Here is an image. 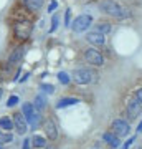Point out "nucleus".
I'll return each instance as SVG.
<instances>
[{
	"label": "nucleus",
	"mask_w": 142,
	"mask_h": 149,
	"mask_svg": "<svg viewBox=\"0 0 142 149\" xmlns=\"http://www.w3.org/2000/svg\"><path fill=\"white\" fill-rule=\"evenodd\" d=\"M64 25H66V27H69V25H71V10H66V13H64Z\"/></svg>",
	"instance_id": "5701e85b"
},
{
	"label": "nucleus",
	"mask_w": 142,
	"mask_h": 149,
	"mask_svg": "<svg viewBox=\"0 0 142 149\" xmlns=\"http://www.w3.org/2000/svg\"><path fill=\"white\" fill-rule=\"evenodd\" d=\"M17 103H18V96L13 95V96H10V98H8V101H7V106H8V108H13Z\"/></svg>",
	"instance_id": "4be33fe9"
},
{
	"label": "nucleus",
	"mask_w": 142,
	"mask_h": 149,
	"mask_svg": "<svg viewBox=\"0 0 142 149\" xmlns=\"http://www.w3.org/2000/svg\"><path fill=\"white\" fill-rule=\"evenodd\" d=\"M73 80H74V83H78V85H88V83L93 80V73H91L88 68H78V70H74Z\"/></svg>",
	"instance_id": "20e7f679"
},
{
	"label": "nucleus",
	"mask_w": 142,
	"mask_h": 149,
	"mask_svg": "<svg viewBox=\"0 0 142 149\" xmlns=\"http://www.w3.org/2000/svg\"><path fill=\"white\" fill-rule=\"evenodd\" d=\"M86 40L91 43V45H96V47H101V45H104V35H101L99 32H89L86 35Z\"/></svg>",
	"instance_id": "9b49d317"
},
{
	"label": "nucleus",
	"mask_w": 142,
	"mask_h": 149,
	"mask_svg": "<svg viewBox=\"0 0 142 149\" xmlns=\"http://www.w3.org/2000/svg\"><path fill=\"white\" fill-rule=\"evenodd\" d=\"M109 30H111L109 25H98V27H96V32H99L101 35H106V33H109Z\"/></svg>",
	"instance_id": "412c9836"
},
{
	"label": "nucleus",
	"mask_w": 142,
	"mask_h": 149,
	"mask_svg": "<svg viewBox=\"0 0 142 149\" xmlns=\"http://www.w3.org/2000/svg\"><path fill=\"white\" fill-rule=\"evenodd\" d=\"M84 58H86L88 63L96 65V66H101V65L104 63L103 55H101L99 52H96V50H86V52H84Z\"/></svg>",
	"instance_id": "0eeeda50"
},
{
	"label": "nucleus",
	"mask_w": 142,
	"mask_h": 149,
	"mask_svg": "<svg viewBox=\"0 0 142 149\" xmlns=\"http://www.w3.org/2000/svg\"><path fill=\"white\" fill-rule=\"evenodd\" d=\"M103 139L109 144L111 148H119V138H117V136H114L112 133H104Z\"/></svg>",
	"instance_id": "2eb2a0df"
},
{
	"label": "nucleus",
	"mask_w": 142,
	"mask_h": 149,
	"mask_svg": "<svg viewBox=\"0 0 142 149\" xmlns=\"http://www.w3.org/2000/svg\"><path fill=\"white\" fill-rule=\"evenodd\" d=\"M76 103H78L76 98H63V100L56 104V108L61 109V108H66V106H73V104H76Z\"/></svg>",
	"instance_id": "f3484780"
},
{
	"label": "nucleus",
	"mask_w": 142,
	"mask_h": 149,
	"mask_svg": "<svg viewBox=\"0 0 142 149\" xmlns=\"http://www.w3.org/2000/svg\"><path fill=\"white\" fill-rule=\"evenodd\" d=\"M30 32H32V27L25 20H20V22H15L13 23V33H15V37L18 40H25L30 35Z\"/></svg>",
	"instance_id": "7ed1b4c3"
},
{
	"label": "nucleus",
	"mask_w": 142,
	"mask_h": 149,
	"mask_svg": "<svg viewBox=\"0 0 142 149\" xmlns=\"http://www.w3.org/2000/svg\"><path fill=\"white\" fill-rule=\"evenodd\" d=\"M0 149H2V148H0Z\"/></svg>",
	"instance_id": "473e14b6"
},
{
	"label": "nucleus",
	"mask_w": 142,
	"mask_h": 149,
	"mask_svg": "<svg viewBox=\"0 0 142 149\" xmlns=\"http://www.w3.org/2000/svg\"><path fill=\"white\" fill-rule=\"evenodd\" d=\"M43 3H45V0H23V5L30 12H38L43 7Z\"/></svg>",
	"instance_id": "f8f14e48"
},
{
	"label": "nucleus",
	"mask_w": 142,
	"mask_h": 149,
	"mask_svg": "<svg viewBox=\"0 0 142 149\" xmlns=\"http://www.w3.org/2000/svg\"><path fill=\"white\" fill-rule=\"evenodd\" d=\"M58 81L61 83V85H68V83H69L68 73H64V71H60V73H58Z\"/></svg>",
	"instance_id": "aec40b11"
},
{
	"label": "nucleus",
	"mask_w": 142,
	"mask_h": 149,
	"mask_svg": "<svg viewBox=\"0 0 142 149\" xmlns=\"http://www.w3.org/2000/svg\"><path fill=\"white\" fill-rule=\"evenodd\" d=\"M111 128H112V131L116 133L117 138L127 136V134H129V131H131V128H129V123L124 121V119H114Z\"/></svg>",
	"instance_id": "39448f33"
},
{
	"label": "nucleus",
	"mask_w": 142,
	"mask_h": 149,
	"mask_svg": "<svg viewBox=\"0 0 142 149\" xmlns=\"http://www.w3.org/2000/svg\"><path fill=\"white\" fill-rule=\"evenodd\" d=\"M48 149H51V148H48Z\"/></svg>",
	"instance_id": "2f4dec72"
},
{
	"label": "nucleus",
	"mask_w": 142,
	"mask_h": 149,
	"mask_svg": "<svg viewBox=\"0 0 142 149\" xmlns=\"http://www.w3.org/2000/svg\"><path fill=\"white\" fill-rule=\"evenodd\" d=\"M42 88H43V91H45V93H48V95H51L53 91H55L51 85H42Z\"/></svg>",
	"instance_id": "393cba45"
},
{
	"label": "nucleus",
	"mask_w": 142,
	"mask_h": 149,
	"mask_svg": "<svg viewBox=\"0 0 142 149\" xmlns=\"http://www.w3.org/2000/svg\"><path fill=\"white\" fill-rule=\"evenodd\" d=\"M0 128L8 133V131L13 129V121H12L10 118H7V116L5 118H0Z\"/></svg>",
	"instance_id": "dca6fc26"
},
{
	"label": "nucleus",
	"mask_w": 142,
	"mask_h": 149,
	"mask_svg": "<svg viewBox=\"0 0 142 149\" xmlns=\"http://www.w3.org/2000/svg\"><path fill=\"white\" fill-rule=\"evenodd\" d=\"M91 22H93V17L91 15H79L73 20L71 28H73L74 33H83V32H86V30L89 28Z\"/></svg>",
	"instance_id": "f03ea898"
},
{
	"label": "nucleus",
	"mask_w": 142,
	"mask_h": 149,
	"mask_svg": "<svg viewBox=\"0 0 142 149\" xmlns=\"http://www.w3.org/2000/svg\"><path fill=\"white\" fill-rule=\"evenodd\" d=\"M137 131H139V133H141V131H142V123H141V124H139V128H137Z\"/></svg>",
	"instance_id": "c756f323"
},
{
	"label": "nucleus",
	"mask_w": 142,
	"mask_h": 149,
	"mask_svg": "<svg viewBox=\"0 0 142 149\" xmlns=\"http://www.w3.org/2000/svg\"><path fill=\"white\" fill-rule=\"evenodd\" d=\"M101 8H103L104 13L114 17V18H121L122 20V18L131 17V12L127 10V8H124L122 5H119L117 2H114V0H104V2L101 3Z\"/></svg>",
	"instance_id": "f257e3e1"
},
{
	"label": "nucleus",
	"mask_w": 142,
	"mask_h": 149,
	"mask_svg": "<svg viewBox=\"0 0 142 149\" xmlns=\"http://www.w3.org/2000/svg\"><path fill=\"white\" fill-rule=\"evenodd\" d=\"M30 144H32L30 143V139H25V141H23V148L21 149H30Z\"/></svg>",
	"instance_id": "a878e982"
},
{
	"label": "nucleus",
	"mask_w": 142,
	"mask_h": 149,
	"mask_svg": "<svg viewBox=\"0 0 142 149\" xmlns=\"http://www.w3.org/2000/svg\"><path fill=\"white\" fill-rule=\"evenodd\" d=\"M137 100H139V101H141V104H142V90L137 91Z\"/></svg>",
	"instance_id": "cd10ccee"
},
{
	"label": "nucleus",
	"mask_w": 142,
	"mask_h": 149,
	"mask_svg": "<svg viewBox=\"0 0 142 149\" xmlns=\"http://www.w3.org/2000/svg\"><path fill=\"white\" fill-rule=\"evenodd\" d=\"M55 8H56V2L53 0L51 3H50V7H48V12H53V10H55Z\"/></svg>",
	"instance_id": "bb28decb"
},
{
	"label": "nucleus",
	"mask_w": 142,
	"mask_h": 149,
	"mask_svg": "<svg viewBox=\"0 0 142 149\" xmlns=\"http://www.w3.org/2000/svg\"><path fill=\"white\" fill-rule=\"evenodd\" d=\"M43 128H45V133H46L48 139L55 141V139L58 138V128H56V123L53 121V119H46L45 124H43Z\"/></svg>",
	"instance_id": "1a4fd4ad"
},
{
	"label": "nucleus",
	"mask_w": 142,
	"mask_h": 149,
	"mask_svg": "<svg viewBox=\"0 0 142 149\" xmlns=\"http://www.w3.org/2000/svg\"><path fill=\"white\" fill-rule=\"evenodd\" d=\"M127 113L131 118H137L142 113V104L137 98H129L127 100Z\"/></svg>",
	"instance_id": "423d86ee"
},
{
	"label": "nucleus",
	"mask_w": 142,
	"mask_h": 149,
	"mask_svg": "<svg viewBox=\"0 0 142 149\" xmlns=\"http://www.w3.org/2000/svg\"><path fill=\"white\" fill-rule=\"evenodd\" d=\"M53 23H51V28H50V32H55L56 30V27H58V22H60V18H58V15H55L53 17Z\"/></svg>",
	"instance_id": "b1692460"
},
{
	"label": "nucleus",
	"mask_w": 142,
	"mask_h": 149,
	"mask_svg": "<svg viewBox=\"0 0 142 149\" xmlns=\"http://www.w3.org/2000/svg\"><path fill=\"white\" fill-rule=\"evenodd\" d=\"M21 114H23V118L26 119V123L32 126L33 123V116H35V108H33L32 103H25L23 106H21Z\"/></svg>",
	"instance_id": "9d476101"
},
{
	"label": "nucleus",
	"mask_w": 142,
	"mask_h": 149,
	"mask_svg": "<svg viewBox=\"0 0 142 149\" xmlns=\"http://www.w3.org/2000/svg\"><path fill=\"white\" fill-rule=\"evenodd\" d=\"M0 98H2V88H0Z\"/></svg>",
	"instance_id": "7c9ffc66"
},
{
	"label": "nucleus",
	"mask_w": 142,
	"mask_h": 149,
	"mask_svg": "<svg viewBox=\"0 0 142 149\" xmlns=\"http://www.w3.org/2000/svg\"><path fill=\"white\" fill-rule=\"evenodd\" d=\"M13 141V136L10 133H0V144H7Z\"/></svg>",
	"instance_id": "6ab92c4d"
},
{
	"label": "nucleus",
	"mask_w": 142,
	"mask_h": 149,
	"mask_svg": "<svg viewBox=\"0 0 142 149\" xmlns=\"http://www.w3.org/2000/svg\"><path fill=\"white\" fill-rule=\"evenodd\" d=\"M30 143H32L35 148H45V146H46V141H45L43 136H33V138L30 139Z\"/></svg>",
	"instance_id": "a211bd4d"
},
{
	"label": "nucleus",
	"mask_w": 142,
	"mask_h": 149,
	"mask_svg": "<svg viewBox=\"0 0 142 149\" xmlns=\"http://www.w3.org/2000/svg\"><path fill=\"white\" fill-rule=\"evenodd\" d=\"M132 141H134V139H129V141H127V143L124 144V148H122V149H127V148H129V146L132 144Z\"/></svg>",
	"instance_id": "c85d7f7f"
},
{
	"label": "nucleus",
	"mask_w": 142,
	"mask_h": 149,
	"mask_svg": "<svg viewBox=\"0 0 142 149\" xmlns=\"http://www.w3.org/2000/svg\"><path fill=\"white\" fill-rule=\"evenodd\" d=\"M12 121H13V128L17 129V133L18 134H25L26 133V129H28V123H26V119L23 118L21 113H17Z\"/></svg>",
	"instance_id": "6e6552de"
},
{
	"label": "nucleus",
	"mask_w": 142,
	"mask_h": 149,
	"mask_svg": "<svg viewBox=\"0 0 142 149\" xmlns=\"http://www.w3.org/2000/svg\"><path fill=\"white\" fill-rule=\"evenodd\" d=\"M46 106V100H45V96L43 95H37L35 96V100H33V108L37 109V111H43Z\"/></svg>",
	"instance_id": "4468645a"
},
{
	"label": "nucleus",
	"mask_w": 142,
	"mask_h": 149,
	"mask_svg": "<svg viewBox=\"0 0 142 149\" xmlns=\"http://www.w3.org/2000/svg\"><path fill=\"white\" fill-rule=\"evenodd\" d=\"M21 56H23V50L21 48H17L15 52L8 56V61H7V66H13L17 65L18 61H21Z\"/></svg>",
	"instance_id": "ddd939ff"
}]
</instances>
